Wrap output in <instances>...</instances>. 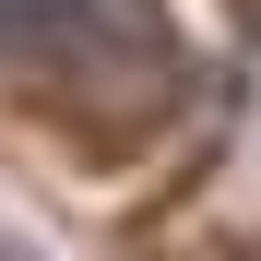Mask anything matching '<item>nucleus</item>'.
I'll list each match as a JSON object with an SVG mask.
<instances>
[{
  "label": "nucleus",
  "mask_w": 261,
  "mask_h": 261,
  "mask_svg": "<svg viewBox=\"0 0 261 261\" xmlns=\"http://www.w3.org/2000/svg\"><path fill=\"white\" fill-rule=\"evenodd\" d=\"M0 71L71 83V95L154 83L166 71V24H154V0H0Z\"/></svg>",
  "instance_id": "obj_1"
},
{
  "label": "nucleus",
  "mask_w": 261,
  "mask_h": 261,
  "mask_svg": "<svg viewBox=\"0 0 261 261\" xmlns=\"http://www.w3.org/2000/svg\"><path fill=\"white\" fill-rule=\"evenodd\" d=\"M0 261H12V249H0Z\"/></svg>",
  "instance_id": "obj_2"
}]
</instances>
